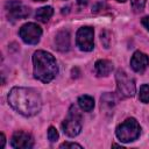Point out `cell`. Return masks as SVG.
Listing matches in <instances>:
<instances>
[{
	"instance_id": "16",
	"label": "cell",
	"mask_w": 149,
	"mask_h": 149,
	"mask_svg": "<svg viewBox=\"0 0 149 149\" xmlns=\"http://www.w3.org/2000/svg\"><path fill=\"white\" fill-rule=\"evenodd\" d=\"M130 3H132V8L134 9V12L140 13L143 10L146 6V0H130Z\"/></svg>"
},
{
	"instance_id": "17",
	"label": "cell",
	"mask_w": 149,
	"mask_h": 149,
	"mask_svg": "<svg viewBox=\"0 0 149 149\" xmlns=\"http://www.w3.org/2000/svg\"><path fill=\"white\" fill-rule=\"evenodd\" d=\"M48 139L50 142H56L58 140V132L52 126L49 127V129H48Z\"/></svg>"
},
{
	"instance_id": "22",
	"label": "cell",
	"mask_w": 149,
	"mask_h": 149,
	"mask_svg": "<svg viewBox=\"0 0 149 149\" xmlns=\"http://www.w3.org/2000/svg\"><path fill=\"white\" fill-rule=\"evenodd\" d=\"M116 1H119V2H125L126 0H116Z\"/></svg>"
},
{
	"instance_id": "11",
	"label": "cell",
	"mask_w": 149,
	"mask_h": 149,
	"mask_svg": "<svg viewBox=\"0 0 149 149\" xmlns=\"http://www.w3.org/2000/svg\"><path fill=\"white\" fill-rule=\"evenodd\" d=\"M94 70L97 76L99 77H106L108 76L113 70V63L107 59H99L94 64Z\"/></svg>"
},
{
	"instance_id": "3",
	"label": "cell",
	"mask_w": 149,
	"mask_h": 149,
	"mask_svg": "<svg viewBox=\"0 0 149 149\" xmlns=\"http://www.w3.org/2000/svg\"><path fill=\"white\" fill-rule=\"evenodd\" d=\"M115 134L121 142H133L139 139L141 134V127L134 118H129L116 127Z\"/></svg>"
},
{
	"instance_id": "20",
	"label": "cell",
	"mask_w": 149,
	"mask_h": 149,
	"mask_svg": "<svg viewBox=\"0 0 149 149\" xmlns=\"http://www.w3.org/2000/svg\"><path fill=\"white\" fill-rule=\"evenodd\" d=\"M5 141H6L5 135L1 133V143H0V147H1V148H3V147H5Z\"/></svg>"
},
{
	"instance_id": "14",
	"label": "cell",
	"mask_w": 149,
	"mask_h": 149,
	"mask_svg": "<svg viewBox=\"0 0 149 149\" xmlns=\"http://www.w3.org/2000/svg\"><path fill=\"white\" fill-rule=\"evenodd\" d=\"M78 105L84 112H91L94 107V99L90 95H80L78 98Z\"/></svg>"
},
{
	"instance_id": "2",
	"label": "cell",
	"mask_w": 149,
	"mask_h": 149,
	"mask_svg": "<svg viewBox=\"0 0 149 149\" xmlns=\"http://www.w3.org/2000/svg\"><path fill=\"white\" fill-rule=\"evenodd\" d=\"M34 77L42 83L51 81L58 73V66L55 57L43 50H37L33 55Z\"/></svg>"
},
{
	"instance_id": "23",
	"label": "cell",
	"mask_w": 149,
	"mask_h": 149,
	"mask_svg": "<svg viewBox=\"0 0 149 149\" xmlns=\"http://www.w3.org/2000/svg\"><path fill=\"white\" fill-rule=\"evenodd\" d=\"M35 1H47V0H35Z\"/></svg>"
},
{
	"instance_id": "13",
	"label": "cell",
	"mask_w": 149,
	"mask_h": 149,
	"mask_svg": "<svg viewBox=\"0 0 149 149\" xmlns=\"http://www.w3.org/2000/svg\"><path fill=\"white\" fill-rule=\"evenodd\" d=\"M52 14H54L52 7L45 6V7L38 8V9L36 10L35 16H36V19H37L38 21H41V22H43V23H47V22L49 21V19L52 16Z\"/></svg>"
},
{
	"instance_id": "10",
	"label": "cell",
	"mask_w": 149,
	"mask_h": 149,
	"mask_svg": "<svg viewBox=\"0 0 149 149\" xmlns=\"http://www.w3.org/2000/svg\"><path fill=\"white\" fill-rule=\"evenodd\" d=\"M130 65L134 71L143 72L149 65V57L142 51H135L130 59Z\"/></svg>"
},
{
	"instance_id": "19",
	"label": "cell",
	"mask_w": 149,
	"mask_h": 149,
	"mask_svg": "<svg viewBox=\"0 0 149 149\" xmlns=\"http://www.w3.org/2000/svg\"><path fill=\"white\" fill-rule=\"evenodd\" d=\"M141 22H142V24L147 28V30H149V16H144V17L141 20Z\"/></svg>"
},
{
	"instance_id": "8",
	"label": "cell",
	"mask_w": 149,
	"mask_h": 149,
	"mask_svg": "<svg viewBox=\"0 0 149 149\" xmlns=\"http://www.w3.org/2000/svg\"><path fill=\"white\" fill-rule=\"evenodd\" d=\"M6 9H7L8 16L13 20L26 19L30 13L29 8L19 1H8L6 3Z\"/></svg>"
},
{
	"instance_id": "12",
	"label": "cell",
	"mask_w": 149,
	"mask_h": 149,
	"mask_svg": "<svg viewBox=\"0 0 149 149\" xmlns=\"http://www.w3.org/2000/svg\"><path fill=\"white\" fill-rule=\"evenodd\" d=\"M55 43L58 50L61 51H68L70 48V35L66 30L59 31L55 37Z\"/></svg>"
},
{
	"instance_id": "9",
	"label": "cell",
	"mask_w": 149,
	"mask_h": 149,
	"mask_svg": "<svg viewBox=\"0 0 149 149\" xmlns=\"http://www.w3.org/2000/svg\"><path fill=\"white\" fill-rule=\"evenodd\" d=\"M10 146L16 149H30L34 146V140L30 134L24 132H15L10 140Z\"/></svg>"
},
{
	"instance_id": "4",
	"label": "cell",
	"mask_w": 149,
	"mask_h": 149,
	"mask_svg": "<svg viewBox=\"0 0 149 149\" xmlns=\"http://www.w3.org/2000/svg\"><path fill=\"white\" fill-rule=\"evenodd\" d=\"M62 128H63L64 134H66L70 137H74L80 133V130H81V116L74 106L70 107L69 114L62 123Z\"/></svg>"
},
{
	"instance_id": "21",
	"label": "cell",
	"mask_w": 149,
	"mask_h": 149,
	"mask_svg": "<svg viewBox=\"0 0 149 149\" xmlns=\"http://www.w3.org/2000/svg\"><path fill=\"white\" fill-rule=\"evenodd\" d=\"M79 5H81V6H86V3H87V0H78L77 1Z\"/></svg>"
},
{
	"instance_id": "5",
	"label": "cell",
	"mask_w": 149,
	"mask_h": 149,
	"mask_svg": "<svg viewBox=\"0 0 149 149\" xmlns=\"http://www.w3.org/2000/svg\"><path fill=\"white\" fill-rule=\"evenodd\" d=\"M116 79V86L118 91L122 97H133L135 94L136 87H135V81L132 77H129L125 71L118 70L115 74Z\"/></svg>"
},
{
	"instance_id": "1",
	"label": "cell",
	"mask_w": 149,
	"mask_h": 149,
	"mask_svg": "<svg viewBox=\"0 0 149 149\" xmlns=\"http://www.w3.org/2000/svg\"><path fill=\"white\" fill-rule=\"evenodd\" d=\"M9 105L24 116H33L41 111L42 99L37 91L30 87H13L8 94Z\"/></svg>"
},
{
	"instance_id": "15",
	"label": "cell",
	"mask_w": 149,
	"mask_h": 149,
	"mask_svg": "<svg viewBox=\"0 0 149 149\" xmlns=\"http://www.w3.org/2000/svg\"><path fill=\"white\" fill-rule=\"evenodd\" d=\"M139 98H140V100H141L142 102H144V104L149 102V85L143 84V85L140 87Z\"/></svg>"
},
{
	"instance_id": "6",
	"label": "cell",
	"mask_w": 149,
	"mask_h": 149,
	"mask_svg": "<svg viewBox=\"0 0 149 149\" xmlns=\"http://www.w3.org/2000/svg\"><path fill=\"white\" fill-rule=\"evenodd\" d=\"M19 35L22 38V41L26 42L27 44H37L42 35V29L36 23L29 22V23L23 24L20 28Z\"/></svg>"
},
{
	"instance_id": "18",
	"label": "cell",
	"mask_w": 149,
	"mask_h": 149,
	"mask_svg": "<svg viewBox=\"0 0 149 149\" xmlns=\"http://www.w3.org/2000/svg\"><path fill=\"white\" fill-rule=\"evenodd\" d=\"M59 148H81V146L73 142H64L59 146Z\"/></svg>"
},
{
	"instance_id": "7",
	"label": "cell",
	"mask_w": 149,
	"mask_h": 149,
	"mask_svg": "<svg viewBox=\"0 0 149 149\" xmlns=\"http://www.w3.org/2000/svg\"><path fill=\"white\" fill-rule=\"evenodd\" d=\"M93 28L92 27H81L78 29L76 35L77 47L83 51H91L94 47L93 42Z\"/></svg>"
}]
</instances>
